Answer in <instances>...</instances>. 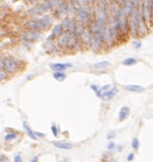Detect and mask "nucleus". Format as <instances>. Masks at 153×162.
<instances>
[{
	"mask_svg": "<svg viewBox=\"0 0 153 162\" xmlns=\"http://www.w3.org/2000/svg\"><path fill=\"white\" fill-rule=\"evenodd\" d=\"M70 66H71L70 64H61V63H59V64H53L51 66L52 69L54 70V71H56V72L64 71V70H66L67 68H68Z\"/></svg>",
	"mask_w": 153,
	"mask_h": 162,
	"instance_id": "f257e3e1",
	"label": "nucleus"
},
{
	"mask_svg": "<svg viewBox=\"0 0 153 162\" xmlns=\"http://www.w3.org/2000/svg\"><path fill=\"white\" fill-rule=\"evenodd\" d=\"M117 92V88H113V89H111L110 91H106V92L102 94V98H103L104 100H109V99L112 98Z\"/></svg>",
	"mask_w": 153,
	"mask_h": 162,
	"instance_id": "f03ea898",
	"label": "nucleus"
},
{
	"mask_svg": "<svg viewBox=\"0 0 153 162\" xmlns=\"http://www.w3.org/2000/svg\"><path fill=\"white\" fill-rule=\"evenodd\" d=\"M53 145L60 149H65V150L71 149L73 147L70 143H67V142H53Z\"/></svg>",
	"mask_w": 153,
	"mask_h": 162,
	"instance_id": "7ed1b4c3",
	"label": "nucleus"
},
{
	"mask_svg": "<svg viewBox=\"0 0 153 162\" xmlns=\"http://www.w3.org/2000/svg\"><path fill=\"white\" fill-rule=\"evenodd\" d=\"M5 67L8 72H12L15 69V64L11 59L7 58L5 61Z\"/></svg>",
	"mask_w": 153,
	"mask_h": 162,
	"instance_id": "20e7f679",
	"label": "nucleus"
},
{
	"mask_svg": "<svg viewBox=\"0 0 153 162\" xmlns=\"http://www.w3.org/2000/svg\"><path fill=\"white\" fill-rule=\"evenodd\" d=\"M129 110L128 107H123L119 112V119L121 121L124 120L129 116Z\"/></svg>",
	"mask_w": 153,
	"mask_h": 162,
	"instance_id": "39448f33",
	"label": "nucleus"
},
{
	"mask_svg": "<svg viewBox=\"0 0 153 162\" xmlns=\"http://www.w3.org/2000/svg\"><path fill=\"white\" fill-rule=\"evenodd\" d=\"M126 88L130 92H139L144 90L140 86H127Z\"/></svg>",
	"mask_w": 153,
	"mask_h": 162,
	"instance_id": "423d86ee",
	"label": "nucleus"
},
{
	"mask_svg": "<svg viewBox=\"0 0 153 162\" xmlns=\"http://www.w3.org/2000/svg\"><path fill=\"white\" fill-rule=\"evenodd\" d=\"M137 61L135 58H127L123 61V65L124 66H133L134 64H136Z\"/></svg>",
	"mask_w": 153,
	"mask_h": 162,
	"instance_id": "0eeeda50",
	"label": "nucleus"
},
{
	"mask_svg": "<svg viewBox=\"0 0 153 162\" xmlns=\"http://www.w3.org/2000/svg\"><path fill=\"white\" fill-rule=\"evenodd\" d=\"M53 77L59 81H62L64 78H65V74L64 73H61V72H55L53 74Z\"/></svg>",
	"mask_w": 153,
	"mask_h": 162,
	"instance_id": "6e6552de",
	"label": "nucleus"
},
{
	"mask_svg": "<svg viewBox=\"0 0 153 162\" xmlns=\"http://www.w3.org/2000/svg\"><path fill=\"white\" fill-rule=\"evenodd\" d=\"M108 65H109L108 62L103 61V62H101V63L94 64V68H103V67H106Z\"/></svg>",
	"mask_w": 153,
	"mask_h": 162,
	"instance_id": "1a4fd4ad",
	"label": "nucleus"
},
{
	"mask_svg": "<svg viewBox=\"0 0 153 162\" xmlns=\"http://www.w3.org/2000/svg\"><path fill=\"white\" fill-rule=\"evenodd\" d=\"M24 127H25L26 131L27 132L28 135H29V136H30V137H31V138H32V139H36V137L34 136V133H32V131H31V130L29 129V127H27L26 125H24Z\"/></svg>",
	"mask_w": 153,
	"mask_h": 162,
	"instance_id": "9d476101",
	"label": "nucleus"
},
{
	"mask_svg": "<svg viewBox=\"0 0 153 162\" xmlns=\"http://www.w3.org/2000/svg\"><path fill=\"white\" fill-rule=\"evenodd\" d=\"M132 147L134 149H138V147H139V141H138L137 139H134L132 140Z\"/></svg>",
	"mask_w": 153,
	"mask_h": 162,
	"instance_id": "9b49d317",
	"label": "nucleus"
},
{
	"mask_svg": "<svg viewBox=\"0 0 153 162\" xmlns=\"http://www.w3.org/2000/svg\"><path fill=\"white\" fill-rule=\"evenodd\" d=\"M16 137V135L14 133H8L6 136H5V140H11V139H13L14 138Z\"/></svg>",
	"mask_w": 153,
	"mask_h": 162,
	"instance_id": "f8f14e48",
	"label": "nucleus"
},
{
	"mask_svg": "<svg viewBox=\"0 0 153 162\" xmlns=\"http://www.w3.org/2000/svg\"><path fill=\"white\" fill-rule=\"evenodd\" d=\"M52 131H53V134L56 136V135H57V130H56V127H52Z\"/></svg>",
	"mask_w": 153,
	"mask_h": 162,
	"instance_id": "ddd939ff",
	"label": "nucleus"
},
{
	"mask_svg": "<svg viewBox=\"0 0 153 162\" xmlns=\"http://www.w3.org/2000/svg\"><path fill=\"white\" fill-rule=\"evenodd\" d=\"M20 160H21V159H20V156H16V157L14 158V161H20Z\"/></svg>",
	"mask_w": 153,
	"mask_h": 162,
	"instance_id": "4468645a",
	"label": "nucleus"
},
{
	"mask_svg": "<svg viewBox=\"0 0 153 162\" xmlns=\"http://www.w3.org/2000/svg\"><path fill=\"white\" fill-rule=\"evenodd\" d=\"M132 158H133V154H129V157L128 158V159H129V160H130Z\"/></svg>",
	"mask_w": 153,
	"mask_h": 162,
	"instance_id": "2eb2a0df",
	"label": "nucleus"
},
{
	"mask_svg": "<svg viewBox=\"0 0 153 162\" xmlns=\"http://www.w3.org/2000/svg\"><path fill=\"white\" fill-rule=\"evenodd\" d=\"M3 66V63H2V61H1V59H0V68H1Z\"/></svg>",
	"mask_w": 153,
	"mask_h": 162,
	"instance_id": "dca6fc26",
	"label": "nucleus"
}]
</instances>
